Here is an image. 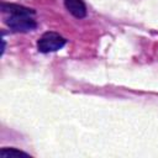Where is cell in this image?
Returning <instances> with one entry per match:
<instances>
[{
	"mask_svg": "<svg viewBox=\"0 0 158 158\" xmlns=\"http://www.w3.org/2000/svg\"><path fill=\"white\" fill-rule=\"evenodd\" d=\"M1 10L2 12L7 14L5 17V23L15 32H30L37 27V22L33 19L36 11L33 9L17 4L2 2Z\"/></svg>",
	"mask_w": 158,
	"mask_h": 158,
	"instance_id": "1",
	"label": "cell"
},
{
	"mask_svg": "<svg viewBox=\"0 0 158 158\" xmlns=\"http://www.w3.org/2000/svg\"><path fill=\"white\" fill-rule=\"evenodd\" d=\"M67 43V40L60 36L57 32L48 31L44 32L38 40H37V49L41 53H49V52H56L63 48Z\"/></svg>",
	"mask_w": 158,
	"mask_h": 158,
	"instance_id": "2",
	"label": "cell"
},
{
	"mask_svg": "<svg viewBox=\"0 0 158 158\" xmlns=\"http://www.w3.org/2000/svg\"><path fill=\"white\" fill-rule=\"evenodd\" d=\"M65 9L77 19H84L86 16V6L83 0H63Z\"/></svg>",
	"mask_w": 158,
	"mask_h": 158,
	"instance_id": "3",
	"label": "cell"
},
{
	"mask_svg": "<svg viewBox=\"0 0 158 158\" xmlns=\"http://www.w3.org/2000/svg\"><path fill=\"white\" fill-rule=\"evenodd\" d=\"M0 157L1 158H14V157H30L28 153L22 152L16 148H1L0 151Z\"/></svg>",
	"mask_w": 158,
	"mask_h": 158,
	"instance_id": "4",
	"label": "cell"
}]
</instances>
